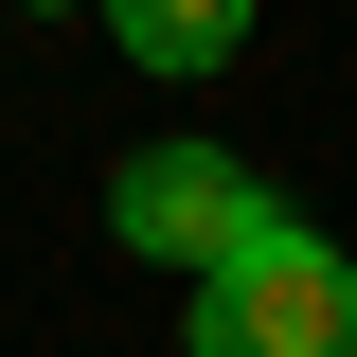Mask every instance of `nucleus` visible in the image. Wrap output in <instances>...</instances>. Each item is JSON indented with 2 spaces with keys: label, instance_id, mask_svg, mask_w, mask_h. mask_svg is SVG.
I'll list each match as a JSON object with an SVG mask.
<instances>
[{
  "label": "nucleus",
  "instance_id": "3",
  "mask_svg": "<svg viewBox=\"0 0 357 357\" xmlns=\"http://www.w3.org/2000/svg\"><path fill=\"white\" fill-rule=\"evenodd\" d=\"M107 36H126L143 72H215V54L250 36V0H107Z\"/></svg>",
  "mask_w": 357,
  "mask_h": 357
},
{
  "label": "nucleus",
  "instance_id": "2",
  "mask_svg": "<svg viewBox=\"0 0 357 357\" xmlns=\"http://www.w3.org/2000/svg\"><path fill=\"white\" fill-rule=\"evenodd\" d=\"M107 215H126V250H161V268H215L232 232L268 215V197L215 161V143H161V161H126V197H107Z\"/></svg>",
  "mask_w": 357,
  "mask_h": 357
},
{
  "label": "nucleus",
  "instance_id": "1",
  "mask_svg": "<svg viewBox=\"0 0 357 357\" xmlns=\"http://www.w3.org/2000/svg\"><path fill=\"white\" fill-rule=\"evenodd\" d=\"M197 357H357V268L304 215H250L197 268Z\"/></svg>",
  "mask_w": 357,
  "mask_h": 357
}]
</instances>
